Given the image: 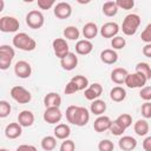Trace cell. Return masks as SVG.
I'll return each instance as SVG.
<instances>
[{
    "label": "cell",
    "mask_w": 151,
    "mask_h": 151,
    "mask_svg": "<svg viewBox=\"0 0 151 151\" xmlns=\"http://www.w3.org/2000/svg\"><path fill=\"white\" fill-rule=\"evenodd\" d=\"M66 119L73 125L85 126L90 120V113L86 107L70 105L66 109Z\"/></svg>",
    "instance_id": "1"
},
{
    "label": "cell",
    "mask_w": 151,
    "mask_h": 151,
    "mask_svg": "<svg viewBox=\"0 0 151 151\" xmlns=\"http://www.w3.org/2000/svg\"><path fill=\"white\" fill-rule=\"evenodd\" d=\"M12 42H13V46L21 50V51H26V52H29V51H33L35 47H37V42L33 38H31L27 33L25 32H20V33H17L13 39H12Z\"/></svg>",
    "instance_id": "2"
},
{
    "label": "cell",
    "mask_w": 151,
    "mask_h": 151,
    "mask_svg": "<svg viewBox=\"0 0 151 151\" xmlns=\"http://www.w3.org/2000/svg\"><path fill=\"white\" fill-rule=\"evenodd\" d=\"M139 25H140V17L138 14L131 13L124 18L122 24V31L125 35H133L136 34Z\"/></svg>",
    "instance_id": "3"
},
{
    "label": "cell",
    "mask_w": 151,
    "mask_h": 151,
    "mask_svg": "<svg viewBox=\"0 0 151 151\" xmlns=\"http://www.w3.org/2000/svg\"><path fill=\"white\" fill-rule=\"evenodd\" d=\"M14 55H15V52L13 47H11L9 45L0 46V68L2 71L7 70L11 66Z\"/></svg>",
    "instance_id": "4"
},
{
    "label": "cell",
    "mask_w": 151,
    "mask_h": 151,
    "mask_svg": "<svg viewBox=\"0 0 151 151\" xmlns=\"http://www.w3.org/2000/svg\"><path fill=\"white\" fill-rule=\"evenodd\" d=\"M26 24L28 25L29 28L32 29H38V28H41L45 24V18H44V14L38 11V9H33V11H29L27 14H26Z\"/></svg>",
    "instance_id": "5"
},
{
    "label": "cell",
    "mask_w": 151,
    "mask_h": 151,
    "mask_svg": "<svg viewBox=\"0 0 151 151\" xmlns=\"http://www.w3.org/2000/svg\"><path fill=\"white\" fill-rule=\"evenodd\" d=\"M20 27V22L17 18L11 15H4L0 18V31L4 33L17 32Z\"/></svg>",
    "instance_id": "6"
},
{
    "label": "cell",
    "mask_w": 151,
    "mask_h": 151,
    "mask_svg": "<svg viewBox=\"0 0 151 151\" xmlns=\"http://www.w3.org/2000/svg\"><path fill=\"white\" fill-rule=\"evenodd\" d=\"M11 97L19 104H27L31 101L32 99V94L28 90H26L25 87L20 86V85H17V86H13L11 88Z\"/></svg>",
    "instance_id": "7"
},
{
    "label": "cell",
    "mask_w": 151,
    "mask_h": 151,
    "mask_svg": "<svg viewBox=\"0 0 151 151\" xmlns=\"http://www.w3.org/2000/svg\"><path fill=\"white\" fill-rule=\"evenodd\" d=\"M147 79L142 76L140 73H129L126 79H125V85L130 88H143L146 84Z\"/></svg>",
    "instance_id": "8"
},
{
    "label": "cell",
    "mask_w": 151,
    "mask_h": 151,
    "mask_svg": "<svg viewBox=\"0 0 151 151\" xmlns=\"http://www.w3.org/2000/svg\"><path fill=\"white\" fill-rule=\"evenodd\" d=\"M52 47H53V52H54L55 57L59 59H63L66 54L70 53V47H68L66 39H63V38L54 39L52 42Z\"/></svg>",
    "instance_id": "9"
},
{
    "label": "cell",
    "mask_w": 151,
    "mask_h": 151,
    "mask_svg": "<svg viewBox=\"0 0 151 151\" xmlns=\"http://www.w3.org/2000/svg\"><path fill=\"white\" fill-rule=\"evenodd\" d=\"M14 73L18 78H21V79L29 78L32 74V66L29 63L25 60H19L14 65Z\"/></svg>",
    "instance_id": "10"
},
{
    "label": "cell",
    "mask_w": 151,
    "mask_h": 151,
    "mask_svg": "<svg viewBox=\"0 0 151 151\" xmlns=\"http://www.w3.org/2000/svg\"><path fill=\"white\" fill-rule=\"evenodd\" d=\"M44 120L48 124H57L61 120L63 113L59 107H47L42 116Z\"/></svg>",
    "instance_id": "11"
},
{
    "label": "cell",
    "mask_w": 151,
    "mask_h": 151,
    "mask_svg": "<svg viewBox=\"0 0 151 151\" xmlns=\"http://www.w3.org/2000/svg\"><path fill=\"white\" fill-rule=\"evenodd\" d=\"M53 13L58 19H67L72 14V7L68 2H58L53 8Z\"/></svg>",
    "instance_id": "12"
},
{
    "label": "cell",
    "mask_w": 151,
    "mask_h": 151,
    "mask_svg": "<svg viewBox=\"0 0 151 151\" xmlns=\"http://www.w3.org/2000/svg\"><path fill=\"white\" fill-rule=\"evenodd\" d=\"M119 26H118V24L117 22H112V21H109V22H105L101 27H100V35L103 37V38H106V39H109V38H114V37H117V34H118V32H119Z\"/></svg>",
    "instance_id": "13"
},
{
    "label": "cell",
    "mask_w": 151,
    "mask_h": 151,
    "mask_svg": "<svg viewBox=\"0 0 151 151\" xmlns=\"http://www.w3.org/2000/svg\"><path fill=\"white\" fill-rule=\"evenodd\" d=\"M77 65H78V57L73 52H70L63 59H60V66L65 71H72L77 67Z\"/></svg>",
    "instance_id": "14"
},
{
    "label": "cell",
    "mask_w": 151,
    "mask_h": 151,
    "mask_svg": "<svg viewBox=\"0 0 151 151\" xmlns=\"http://www.w3.org/2000/svg\"><path fill=\"white\" fill-rule=\"evenodd\" d=\"M103 93V87L99 83H93L91 84L85 91H84V96L87 100H96L98 99Z\"/></svg>",
    "instance_id": "15"
},
{
    "label": "cell",
    "mask_w": 151,
    "mask_h": 151,
    "mask_svg": "<svg viewBox=\"0 0 151 151\" xmlns=\"http://www.w3.org/2000/svg\"><path fill=\"white\" fill-rule=\"evenodd\" d=\"M111 123H112V120L110 119V117H107V116H99L94 120V123H93V129H94L96 132L100 133V132L110 130Z\"/></svg>",
    "instance_id": "16"
},
{
    "label": "cell",
    "mask_w": 151,
    "mask_h": 151,
    "mask_svg": "<svg viewBox=\"0 0 151 151\" xmlns=\"http://www.w3.org/2000/svg\"><path fill=\"white\" fill-rule=\"evenodd\" d=\"M22 133V126L19 123H9L5 129V136L8 139H17Z\"/></svg>",
    "instance_id": "17"
},
{
    "label": "cell",
    "mask_w": 151,
    "mask_h": 151,
    "mask_svg": "<svg viewBox=\"0 0 151 151\" xmlns=\"http://www.w3.org/2000/svg\"><path fill=\"white\" fill-rule=\"evenodd\" d=\"M44 105L45 107H60L61 105V97L57 92H48L44 97Z\"/></svg>",
    "instance_id": "18"
},
{
    "label": "cell",
    "mask_w": 151,
    "mask_h": 151,
    "mask_svg": "<svg viewBox=\"0 0 151 151\" xmlns=\"http://www.w3.org/2000/svg\"><path fill=\"white\" fill-rule=\"evenodd\" d=\"M127 74H129V72L126 68H123V67L113 68L111 72V80L117 85L125 84V79H126Z\"/></svg>",
    "instance_id": "19"
},
{
    "label": "cell",
    "mask_w": 151,
    "mask_h": 151,
    "mask_svg": "<svg viewBox=\"0 0 151 151\" xmlns=\"http://www.w3.org/2000/svg\"><path fill=\"white\" fill-rule=\"evenodd\" d=\"M100 60L106 65H113L118 60V53L111 48L103 50L100 52Z\"/></svg>",
    "instance_id": "20"
},
{
    "label": "cell",
    "mask_w": 151,
    "mask_h": 151,
    "mask_svg": "<svg viewBox=\"0 0 151 151\" xmlns=\"http://www.w3.org/2000/svg\"><path fill=\"white\" fill-rule=\"evenodd\" d=\"M18 123L22 127H29L34 123V114L28 110H24L18 114Z\"/></svg>",
    "instance_id": "21"
},
{
    "label": "cell",
    "mask_w": 151,
    "mask_h": 151,
    "mask_svg": "<svg viewBox=\"0 0 151 151\" xmlns=\"http://www.w3.org/2000/svg\"><path fill=\"white\" fill-rule=\"evenodd\" d=\"M93 50V44L90 40L83 39V40H78L76 44V52L80 55H87L92 52Z\"/></svg>",
    "instance_id": "22"
},
{
    "label": "cell",
    "mask_w": 151,
    "mask_h": 151,
    "mask_svg": "<svg viewBox=\"0 0 151 151\" xmlns=\"http://www.w3.org/2000/svg\"><path fill=\"white\" fill-rule=\"evenodd\" d=\"M53 133H54V137H55L57 139L65 140V139H67V138L70 137V134H71V129H70V126H68L67 124H64V123L57 124V126H55L54 130H53Z\"/></svg>",
    "instance_id": "23"
},
{
    "label": "cell",
    "mask_w": 151,
    "mask_h": 151,
    "mask_svg": "<svg viewBox=\"0 0 151 151\" xmlns=\"http://www.w3.org/2000/svg\"><path fill=\"white\" fill-rule=\"evenodd\" d=\"M118 145L123 151H132L137 146V140H136V138H133L131 136H123L119 139Z\"/></svg>",
    "instance_id": "24"
},
{
    "label": "cell",
    "mask_w": 151,
    "mask_h": 151,
    "mask_svg": "<svg viewBox=\"0 0 151 151\" xmlns=\"http://www.w3.org/2000/svg\"><path fill=\"white\" fill-rule=\"evenodd\" d=\"M98 34V27L94 22H87L83 27V35L86 40H91L96 38Z\"/></svg>",
    "instance_id": "25"
},
{
    "label": "cell",
    "mask_w": 151,
    "mask_h": 151,
    "mask_svg": "<svg viewBox=\"0 0 151 151\" xmlns=\"http://www.w3.org/2000/svg\"><path fill=\"white\" fill-rule=\"evenodd\" d=\"M110 98L114 103H120L126 98V91L122 86H114L110 91Z\"/></svg>",
    "instance_id": "26"
},
{
    "label": "cell",
    "mask_w": 151,
    "mask_h": 151,
    "mask_svg": "<svg viewBox=\"0 0 151 151\" xmlns=\"http://www.w3.org/2000/svg\"><path fill=\"white\" fill-rule=\"evenodd\" d=\"M90 110H91V112L93 114H96L98 117L103 116L104 112L106 111V103L104 100H101V99H96V100L92 101V104L90 106Z\"/></svg>",
    "instance_id": "27"
},
{
    "label": "cell",
    "mask_w": 151,
    "mask_h": 151,
    "mask_svg": "<svg viewBox=\"0 0 151 151\" xmlns=\"http://www.w3.org/2000/svg\"><path fill=\"white\" fill-rule=\"evenodd\" d=\"M149 123L145 120V119H138L134 125H133V130L136 132V134L143 137V136H146L147 132H149Z\"/></svg>",
    "instance_id": "28"
},
{
    "label": "cell",
    "mask_w": 151,
    "mask_h": 151,
    "mask_svg": "<svg viewBox=\"0 0 151 151\" xmlns=\"http://www.w3.org/2000/svg\"><path fill=\"white\" fill-rule=\"evenodd\" d=\"M118 6L116 4V1H106L104 2L103 7H101V11L104 13V15L106 17H114L117 13H118Z\"/></svg>",
    "instance_id": "29"
},
{
    "label": "cell",
    "mask_w": 151,
    "mask_h": 151,
    "mask_svg": "<svg viewBox=\"0 0 151 151\" xmlns=\"http://www.w3.org/2000/svg\"><path fill=\"white\" fill-rule=\"evenodd\" d=\"M41 147L45 151H52L57 146V138L54 136H45L41 139Z\"/></svg>",
    "instance_id": "30"
},
{
    "label": "cell",
    "mask_w": 151,
    "mask_h": 151,
    "mask_svg": "<svg viewBox=\"0 0 151 151\" xmlns=\"http://www.w3.org/2000/svg\"><path fill=\"white\" fill-rule=\"evenodd\" d=\"M71 81L77 86V88H78V91H85L88 86H90V84H88V79L86 78V77H84V76H74V77H72V79H71Z\"/></svg>",
    "instance_id": "31"
},
{
    "label": "cell",
    "mask_w": 151,
    "mask_h": 151,
    "mask_svg": "<svg viewBox=\"0 0 151 151\" xmlns=\"http://www.w3.org/2000/svg\"><path fill=\"white\" fill-rule=\"evenodd\" d=\"M136 72L144 76L147 80L151 79V65H149L147 63H144V61L138 63L136 65Z\"/></svg>",
    "instance_id": "32"
},
{
    "label": "cell",
    "mask_w": 151,
    "mask_h": 151,
    "mask_svg": "<svg viewBox=\"0 0 151 151\" xmlns=\"http://www.w3.org/2000/svg\"><path fill=\"white\" fill-rule=\"evenodd\" d=\"M63 34H64V38H66L68 40H77L80 35V32L76 26H67L63 31Z\"/></svg>",
    "instance_id": "33"
},
{
    "label": "cell",
    "mask_w": 151,
    "mask_h": 151,
    "mask_svg": "<svg viewBox=\"0 0 151 151\" xmlns=\"http://www.w3.org/2000/svg\"><path fill=\"white\" fill-rule=\"evenodd\" d=\"M116 120H117V123L120 124L125 130L132 125V117H131L129 113H122L120 116L117 117Z\"/></svg>",
    "instance_id": "34"
},
{
    "label": "cell",
    "mask_w": 151,
    "mask_h": 151,
    "mask_svg": "<svg viewBox=\"0 0 151 151\" xmlns=\"http://www.w3.org/2000/svg\"><path fill=\"white\" fill-rule=\"evenodd\" d=\"M126 45V41H125V38L120 37V35H117L114 38H112L111 40V46L113 47V50H122L124 48Z\"/></svg>",
    "instance_id": "35"
},
{
    "label": "cell",
    "mask_w": 151,
    "mask_h": 151,
    "mask_svg": "<svg viewBox=\"0 0 151 151\" xmlns=\"http://www.w3.org/2000/svg\"><path fill=\"white\" fill-rule=\"evenodd\" d=\"M11 104L6 100H0V117L1 118H6L9 113H11Z\"/></svg>",
    "instance_id": "36"
},
{
    "label": "cell",
    "mask_w": 151,
    "mask_h": 151,
    "mask_svg": "<svg viewBox=\"0 0 151 151\" xmlns=\"http://www.w3.org/2000/svg\"><path fill=\"white\" fill-rule=\"evenodd\" d=\"M124 131H125V129H124L120 124H118L117 120H113V122L111 123L110 132H111L113 136H122V134L124 133Z\"/></svg>",
    "instance_id": "37"
},
{
    "label": "cell",
    "mask_w": 151,
    "mask_h": 151,
    "mask_svg": "<svg viewBox=\"0 0 151 151\" xmlns=\"http://www.w3.org/2000/svg\"><path fill=\"white\" fill-rule=\"evenodd\" d=\"M114 145L110 139H103L98 144V150L99 151H113Z\"/></svg>",
    "instance_id": "38"
},
{
    "label": "cell",
    "mask_w": 151,
    "mask_h": 151,
    "mask_svg": "<svg viewBox=\"0 0 151 151\" xmlns=\"http://www.w3.org/2000/svg\"><path fill=\"white\" fill-rule=\"evenodd\" d=\"M74 150H76V144L71 139H65L61 143L60 149H59V151H74Z\"/></svg>",
    "instance_id": "39"
},
{
    "label": "cell",
    "mask_w": 151,
    "mask_h": 151,
    "mask_svg": "<svg viewBox=\"0 0 151 151\" xmlns=\"http://www.w3.org/2000/svg\"><path fill=\"white\" fill-rule=\"evenodd\" d=\"M140 38L146 44H151V22L146 25V27L144 28V31L140 34Z\"/></svg>",
    "instance_id": "40"
},
{
    "label": "cell",
    "mask_w": 151,
    "mask_h": 151,
    "mask_svg": "<svg viewBox=\"0 0 151 151\" xmlns=\"http://www.w3.org/2000/svg\"><path fill=\"white\" fill-rule=\"evenodd\" d=\"M118 8H122V9H131L133 8L134 6V1L133 0H117L116 1Z\"/></svg>",
    "instance_id": "41"
},
{
    "label": "cell",
    "mask_w": 151,
    "mask_h": 151,
    "mask_svg": "<svg viewBox=\"0 0 151 151\" xmlns=\"http://www.w3.org/2000/svg\"><path fill=\"white\" fill-rule=\"evenodd\" d=\"M140 112L145 119L151 118V101H145L140 107Z\"/></svg>",
    "instance_id": "42"
},
{
    "label": "cell",
    "mask_w": 151,
    "mask_h": 151,
    "mask_svg": "<svg viewBox=\"0 0 151 151\" xmlns=\"http://www.w3.org/2000/svg\"><path fill=\"white\" fill-rule=\"evenodd\" d=\"M139 97L145 101H150L151 100V86H144L143 88H140Z\"/></svg>",
    "instance_id": "43"
},
{
    "label": "cell",
    "mask_w": 151,
    "mask_h": 151,
    "mask_svg": "<svg viewBox=\"0 0 151 151\" xmlns=\"http://www.w3.org/2000/svg\"><path fill=\"white\" fill-rule=\"evenodd\" d=\"M52 6H55L54 0H38V7L40 9H50Z\"/></svg>",
    "instance_id": "44"
},
{
    "label": "cell",
    "mask_w": 151,
    "mask_h": 151,
    "mask_svg": "<svg viewBox=\"0 0 151 151\" xmlns=\"http://www.w3.org/2000/svg\"><path fill=\"white\" fill-rule=\"evenodd\" d=\"M64 92H65V94H73V93H76V92H78V88H77V86L70 80V81L66 84Z\"/></svg>",
    "instance_id": "45"
},
{
    "label": "cell",
    "mask_w": 151,
    "mask_h": 151,
    "mask_svg": "<svg viewBox=\"0 0 151 151\" xmlns=\"http://www.w3.org/2000/svg\"><path fill=\"white\" fill-rule=\"evenodd\" d=\"M15 151H38V150H37V147H35L34 145L22 144V145H19Z\"/></svg>",
    "instance_id": "46"
},
{
    "label": "cell",
    "mask_w": 151,
    "mask_h": 151,
    "mask_svg": "<svg viewBox=\"0 0 151 151\" xmlns=\"http://www.w3.org/2000/svg\"><path fill=\"white\" fill-rule=\"evenodd\" d=\"M143 149L145 151H151V136L146 137L144 140H143Z\"/></svg>",
    "instance_id": "47"
},
{
    "label": "cell",
    "mask_w": 151,
    "mask_h": 151,
    "mask_svg": "<svg viewBox=\"0 0 151 151\" xmlns=\"http://www.w3.org/2000/svg\"><path fill=\"white\" fill-rule=\"evenodd\" d=\"M143 54L147 58H151V44H146L143 47Z\"/></svg>",
    "instance_id": "48"
},
{
    "label": "cell",
    "mask_w": 151,
    "mask_h": 151,
    "mask_svg": "<svg viewBox=\"0 0 151 151\" xmlns=\"http://www.w3.org/2000/svg\"><path fill=\"white\" fill-rule=\"evenodd\" d=\"M0 5H1L0 6V11H2V8H4V1L2 0H0Z\"/></svg>",
    "instance_id": "49"
},
{
    "label": "cell",
    "mask_w": 151,
    "mask_h": 151,
    "mask_svg": "<svg viewBox=\"0 0 151 151\" xmlns=\"http://www.w3.org/2000/svg\"><path fill=\"white\" fill-rule=\"evenodd\" d=\"M0 151H8L7 149H0Z\"/></svg>",
    "instance_id": "50"
}]
</instances>
